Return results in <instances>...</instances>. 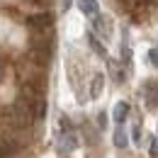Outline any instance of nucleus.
I'll return each mask as SVG.
<instances>
[{
	"mask_svg": "<svg viewBox=\"0 0 158 158\" xmlns=\"http://www.w3.org/2000/svg\"><path fill=\"white\" fill-rule=\"evenodd\" d=\"M139 139H141V129H139V127H134V141H136V143H139Z\"/></svg>",
	"mask_w": 158,
	"mask_h": 158,
	"instance_id": "obj_11",
	"label": "nucleus"
},
{
	"mask_svg": "<svg viewBox=\"0 0 158 158\" xmlns=\"http://www.w3.org/2000/svg\"><path fill=\"white\" fill-rule=\"evenodd\" d=\"M78 10L85 15V17H98L100 15L98 0H78Z\"/></svg>",
	"mask_w": 158,
	"mask_h": 158,
	"instance_id": "obj_5",
	"label": "nucleus"
},
{
	"mask_svg": "<svg viewBox=\"0 0 158 158\" xmlns=\"http://www.w3.org/2000/svg\"><path fill=\"white\" fill-rule=\"evenodd\" d=\"M114 143H117L119 148H124V146H127V134H124V129H122V127L114 131Z\"/></svg>",
	"mask_w": 158,
	"mask_h": 158,
	"instance_id": "obj_9",
	"label": "nucleus"
},
{
	"mask_svg": "<svg viewBox=\"0 0 158 158\" xmlns=\"http://www.w3.org/2000/svg\"><path fill=\"white\" fill-rule=\"evenodd\" d=\"M148 59H151V63H158V51H151V54H148Z\"/></svg>",
	"mask_w": 158,
	"mask_h": 158,
	"instance_id": "obj_10",
	"label": "nucleus"
},
{
	"mask_svg": "<svg viewBox=\"0 0 158 158\" xmlns=\"http://www.w3.org/2000/svg\"><path fill=\"white\" fill-rule=\"evenodd\" d=\"M102 83H105V78L98 73V76L93 78V85H90V98H100V93H102Z\"/></svg>",
	"mask_w": 158,
	"mask_h": 158,
	"instance_id": "obj_7",
	"label": "nucleus"
},
{
	"mask_svg": "<svg viewBox=\"0 0 158 158\" xmlns=\"http://www.w3.org/2000/svg\"><path fill=\"white\" fill-rule=\"evenodd\" d=\"M71 2H73V0H63V10H68V7H71Z\"/></svg>",
	"mask_w": 158,
	"mask_h": 158,
	"instance_id": "obj_12",
	"label": "nucleus"
},
{
	"mask_svg": "<svg viewBox=\"0 0 158 158\" xmlns=\"http://www.w3.org/2000/svg\"><path fill=\"white\" fill-rule=\"evenodd\" d=\"M93 29L102 39H110L112 37V20L107 15H98V17H93Z\"/></svg>",
	"mask_w": 158,
	"mask_h": 158,
	"instance_id": "obj_2",
	"label": "nucleus"
},
{
	"mask_svg": "<svg viewBox=\"0 0 158 158\" xmlns=\"http://www.w3.org/2000/svg\"><path fill=\"white\" fill-rule=\"evenodd\" d=\"M59 146H61L63 153H71V151L78 148V136H76L71 129H63V134H61V139H59Z\"/></svg>",
	"mask_w": 158,
	"mask_h": 158,
	"instance_id": "obj_3",
	"label": "nucleus"
},
{
	"mask_svg": "<svg viewBox=\"0 0 158 158\" xmlns=\"http://www.w3.org/2000/svg\"><path fill=\"white\" fill-rule=\"evenodd\" d=\"M51 22H54V17L49 12H34L27 17V27H32L34 32H46L51 27Z\"/></svg>",
	"mask_w": 158,
	"mask_h": 158,
	"instance_id": "obj_1",
	"label": "nucleus"
},
{
	"mask_svg": "<svg viewBox=\"0 0 158 158\" xmlns=\"http://www.w3.org/2000/svg\"><path fill=\"white\" fill-rule=\"evenodd\" d=\"M127 117H129V105H127V102H117V105H114V122H117V124H124Z\"/></svg>",
	"mask_w": 158,
	"mask_h": 158,
	"instance_id": "obj_6",
	"label": "nucleus"
},
{
	"mask_svg": "<svg viewBox=\"0 0 158 158\" xmlns=\"http://www.w3.org/2000/svg\"><path fill=\"white\" fill-rule=\"evenodd\" d=\"M143 98H146L148 107H158V83L156 80H148L143 85Z\"/></svg>",
	"mask_w": 158,
	"mask_h": 158,
	"instance_id": "obj_4",
	"label": "nucleus"
},
{
	"mask_svg": "<svg viewBox=\"0 0 158 158\" xmlns=\"http://www.w3.org/2000/svg\"><path fill=\"white\" fill-rule=\"evenodd\" d=\"M88 44L93 46V51H95L98 56H105V54H107V51H105V46L98 41V37H95V34H88Z\"/></svg>",
	"mask_w": 158,
	"mask_h": 158,
	"instance_id": "obj_8",
	"label": "nucleus"
}]
</instances>
